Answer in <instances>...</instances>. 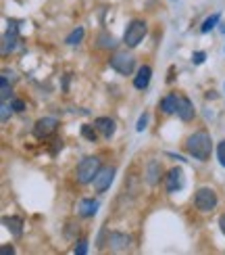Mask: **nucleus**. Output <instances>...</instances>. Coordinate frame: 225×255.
Returning <instances> with one entry per match:
<instances>
[{"mask_svg":"<svg viewBox=\"0 0 225 255\" xmlns=\"http://www.w3.org/2000/svg\"><path fill=\"white\" fill-rule=\"evenodd\" d=\"M84 36H86V29L84 27H75L73 32H71L69 36H67V40H65V44H69V46H77L81 40H84Z\"/></svg>","mask_w":225,"mask_h":255,"instance_id":"obj_18","label":"nucleus"},{"mask_svg":"<svg viewBox=\"0 0 225 255\" xmlns=\"http://www.w3.org/2000/svg\"><path fill=\"white\" fill-rule=\"evenodd\" d=\"M219 19H221V15H219V13H215L213 17H209V19H207V21H204V23H202V27H200V32H202V34H209V32H211V29H213L215 25H217V23H219Z\"/></svg>","mask_w":225,"mask_h":255,"instance_id":"obj_21","label":"nucleus"},{"mask_svg":"<svg viewBox=\"0 0 225 255\" xmlns=\"http://www.w3.org/2000/svg\"><path fill=\"white\" fill-rule=\"evenodd\" d=\"M177 115H179L181 121H192V119H194L196 111H194V105H192V100H190V98H186V96H181V98H179Z\"/></svg>","mask_w":225,"mask_h":255,"instance_id":"obj_13","label":"nucleus"},{"mask_svg":"<svg viewBox=\"0 0 225 255\" xmlns=\"http://www.w3.org/2000/svg\"><path fill=\"white\" fill-rule=\"evenodd\" d=\"M17 44H19V34H17V27L6 29L4 36H2V55L13 53V50L17 48Z\"/></svg>","mask_w":225,"mask_h":255,"instance_id":"obj_11","label":"nucleus"},{"mask_svg":"<svg viewBox=\"0 0 225 255\" xmlns=\"http://www.w3.org/2000/svg\"><path fill=\"white\" fill-rule=\"evenodd\" d=\"M179 98L177 94H167L165 98L161 100V109H163V113H167V115H173V113H177V107H179Z\"/></svg>","mask_w":225,"mask_h":255,"instance_id":"obj_16","label":"nucleus"},{"mask_svg":"<svg viewBox=\"0 0 225 255\" xmlns=\"http://www.w3.org/2000/svg\"><path fill=\"white\" fill-rule=\"evenodd\" d=\"M217 157H219V163L225 168V140L219 142V147H217Z\"/></svg>","mask_w":225,"mask_h":255,"instance_id":"obj_25","label":"nucleus"},{"mask_svg":"<svg viewBox=\"0 0 225 255\" xmlns=\"http://www.w3.org/2000/svg\"><path fill=\"white\" fill-rule=\"evenodd\" d=\"M129 245H131L129 234H123V232H111L109 234V247L112 251H125V249H129Z\"/></svg>","mask_w":225,"mask_h":255,"instance_id":"obj_9","label":"nucleus"},{"mask_svg":"<svg viewBox=\"0 0 225 255\" xmlns=\"http://www.w3.org/2000/svg\"><path fill=\"white\" fill-rule=\"evenodd\" d=\"M111 67L115 71H119L121 76H129L136 67V57L129 55L127 50H123V53H115L111 57Z\"/></svg>","mask_w":225,"mask_h":255,"instance_id":"obj_5","label":"nucleus"},{"mask_svg":"<svg viewBox=\"0 0 225 255\" xmlns=\"http://www.w3.org/2000/svg\"><path fill=\"white\" fill-rule=\"evenodd\" d=\"M163 178V168H161V163L159 161H148L146 163V168H144V180H146V184L150 186H157L159 182Z\"/></svg>","mask_w":225,"mask_h":255,"instance_id":"obj_8","label":"nucleus"},{"mask_svg":"<svg viewBox=\"0 0 225 255\" xmlns=\"http://www.w3.org/2000/svg\"><path fill=\"white\" fill-rule=\"evenodd\" d=\"M219 228H221V232L225 234V213H223V216L219 218Z\"/></svg>","mask_w":225,"mask_h":255,"instance_id":"obj_30","label":"nucleus"},{"mask_svg":"<svg viewBox=\"0 0 225 255\" xmlns=\"http://www.w3.org/2000/svg\"><path fill=\"white\" fill-rule=\"evenodd\" d=\"M146 126H148V115H146V113H142V115H140V119H138L136 130H138V132H144V130H146Z\"/></svg>","mask_w":225,"mask_h":255,"instance_id":"obj_24","label":"nucleus"},{"mask_svg":"<svg viewBox=\"0 0 225 255\" xmlns=\"http://www.w3.org/2000/svg\"><path fill=\"white\" fill-rule=\"evenodd\" d=\"M150 78H152V69H150L148 65H142V67L138 69V76L134 78V86H136L138 90H146L148 84H150Z\"/></svg>","mask_w":225,"mask_h":255,"instance_id":"obj_14","label":"nucleus"},{"mask_svg":"<svg viewBox=\"0 0 225 255\" xmlns=\"http://www.w3.org/2000/svg\"><path fill=\"white\" fill-rule=\"evenodd\" d=\"M0 253H2V255H13L15 249L13 247H2V249H0Z\"/></svg>","mask_w":225,"mask_h":255,"instance_id":"obj_29","label":"nucleus"},{"mask_svg":"<svg viewBox=\"0 0 225 255\" xmlns=\"http://www.w3.org/2000/svg\"><path fill=\"white\" fill-rule=\"evenodd\" d=\"M112 180H115V168H100L98 171V176L94 178V188L98 192H105L111 184H112Z\"/></svg>","mask_w":225,"mask_h":255,"instance_id":"obj_7","label":"nucleus"},{"mask_svg":"<svg viewBox=\"0 0 225 255\" xmlns=\"http://www.w3.org/2000/svg\"><path fill=\"white\" fill-rule=\"evenodd\" d=\"M94 126H96V130L105 138H111L112 134H115V121H112L111 117H98V119H94Z\"/></svg>","mask_w":225,"mask_h":255,"instance_id":"obj_15","label":"nucleus"},{"mask_svg":"<svg viewBox=\"0 0 225 255\" xmlns=\"http://www.w3.org/2000/svg\"><path fill=\"white\" fill-rule=\"evenodd\" d=\"M11 107H13V111H23L25 109V103H23V100H13Z\"/></svg>","mask_w":225,"mask_h":255,"instance_id":"obj_28","label":"nucleus"},{"mask_svg":"<svg viewBox=\"0 0 225 255\" xmlns=\"http://www.w3.org/2000/svg\"><path fill=\"white\" fill-rule=\"evenodd\" d=\"M2 224L13 232V237L19 239V237L23 234V220H21V218H15V216L8 218V216H4V218H2Z\"/></svg>","mask_w":225,"mask_h":255,"instance_id":"obj_17","label":"nucleus"},{"mask_svg":"<svg viewBox=\"0 0 225 255\" xmlns=\"http://www.w3.org/2000/svg\"><path fill=\"white\" fill-rule=\"evenodd\" d=\"M98 46H100V48H107V50H109V48H115V46H117V40L112 38L111 34L102 32V34L98 36Z\"/></svg>","mask_w":225,"mask_h":255,"instance_id":"obj_19","label":"nucleus"},{"mask_svg":"<svg viewBox=\"0 0 225 255\" xmlns=\"http://www.w3.org/2000/svg\"><path fill=\"white\" fill-rule=\"evenodd\" d=\"M8 96H11V84H8V78L4 74L2 78H0V98H2V103L8 100Z\"/></svg>","mask_w":225,"mask_h":255,"instance_id":"obj_20","label":"nucleus"},{"mask_svg":"<svg viewBox=\"0 0 225 255\" xmlns=\"http://www.w3.org/2000/svg\"><path fill=\"white\" fill-rule=\"evenodd\" d=\"M81 136H84L86 140H90V142H94L96 136H98L96 126H94V128H92V126H81Z\"/></svg>","mask_w":225,"mask_h":255,"instance_id":"obj_22","label":"nucleus"},{"mask_svg":"<svg viewBox=\"0 0 225 255\" xmlns=\"http://www.w3.org/2000/svg\"><path fill=\"white\" fill-rule=\"evenodd\" d=\"M146 32H148L146 21H142V19H134V21H129V25H127V29H125L123 42H125L129 48H134V46H138V44L142 42V40H144Z\"/></svg>","mask_w":225,"mask_h":255,"instance_id":"obj_3","label":"nucleus"},{"mask_svg":"<svg viewBox=\"0 0 225 255\" xmlns=\"http://www.w3.org/2000/svg\"><path fill=\"white\" fill-rule=\"evenodd\" d=\"M58 128V121L55 117H42V119H38L36 121V126H34V136L36 138H48L50 134H55Z\"/></svg>","mask_w":225,"mask_h":255,"instance_id":"obj_6","label":"nucleus"},{"mask_svg":"<svg viewBox=\"0 0 225 255\" xmlns=\"http://www.w3.org/2000/svg\"><path fill=\"white\" fill-rule=\"evenodd\" d=\"M11 109H13V107H8V105H6V100H4V103H2V109H0V111H2V113H0V119L6 121V119H8V113H11Z\"/></svg>","mask_w":225,"mask_h":255,"instance_id":"obj_27","label":"nucleus"},{"mask_svg":"<svg viewBox=\"0 0 225 255\" xmlns=\"http://www.w3.org/2000/svg\"><path fill=\"white\" fill-rule=\"evenodd\" d=\"M98 171H100L98 157H86L84 161H79V166H77V171H75L77 182L79 184H90V182H94V178L98 176Z\"/></svg>","mask_w":225,"mask_h":255,"instance_id":"obj_2","label":"nucleus"},{"mask_svg":"<svg viewBox=\"0 0 225 255\" xmlns=\"http://www.w3.org/2000/svg\"><path fill=\"white\" fill-rule=\"evenodd\" d=\"M204 59H207V55H204V53H200V50H198V53H194V55H192L194 65H202V63H204Z\"/></svg>","mask_w":225,"mask_h":255,"instance_id":"obj_26","label":"nucleus"},{"mask_svg":"<svg viewBox=\"0 0 225 255\" xmlns=\"http://www.w3.org/2000/svg\"><path fill=\"white\" fill-rule=\"evenodd\" d=\"M186 149L194 159L207 161L211 157V151H213V140H211V136L207 134V132H194L186 142Z\"/></svg>","mask_w":225,"mask_h":255,"instance_id":"obj_1","label":"nucleus"},{"mask_svg":"<svg viewBox=\"0 0 225 255\" xmlns=\"http://www.w3.org/2000/svg\"><path fill=\"white\" fill-rule=\"evenodd\" d=\"M98 207H100V203L96 199H81L77 205V211L81 218H92V216H96Z\"/></svg>","mask_w":225,"mask_h":255,"instance_id":"obj_12","label":"nucleus"},{"mask_svg":"<svg viewBox=\"0 0 225 255\" xmlns=\"http://www.w3.org/2000/svg\"><path fill=\"white\" fill-rule=\"evenodd\" d=\"M165 186L169 192H175L183 186V171L179 168H171L167 171V178H165Z\"/></svg>","mask_w":225,"mask_h":255,"instance_id":"obj_10","label":"nucleus"},{"mask_svg":"<svg viewBox=\"0 0 225 255\" xmlns=\"http://www.w3.org/2000/svg\"><path fill=\"white\" fill-rule=\"evenodd\" d=\"M73 253H75V255H86V253H88V241H86V239L77 241L75 247H73Z\"/></svg>","mask_w":225,"mask_h":255,"instance_id":"obj_23","label":"nucleus"},{"mask_svg":"<svg viewBox=\"0 0 225 255\" xmlns=\"http://www.w3.org/2000/svg\"><path fill=\"white\" fill-rule=\"evenodd\" d=\"M194 205H196L198 211H211L217 207V195H215V190L209 188V186H202L196 190V195H194Z\"/></svg>","mask_w":225,"mask_h":255,"instance_id":"obj_4","label":"nucleus"}]
</instances>
